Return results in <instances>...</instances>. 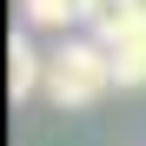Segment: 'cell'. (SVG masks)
<instances>
[{"mask_svg":"<svg viewBox=\"0 0 146 146\" xmlns=\"http://www.w3.org/2000/svg\"><path fill=\"white\" fill-rule=\"evenodd\" d=\"M126 7H139V13H146V0H126Z\"/></svg>","mask_w":146,"mask_h":146,"instance_id":"obj_5","label":"cell"},{"mask_svg":"<svg viewBox=\"0 0 146 146\" xmlns=\"http://www.w3.org/2000/svg\"><path fill=\"white\" fill-rule=\"evenodd\" d=\"M40 86H46V60L13 33V46H7V93H13V100H27V93H40Z\"/></svg>","mask_w":146,"mask_h":146,"instance_id":"obj_2","label":"cell"},{"mask_svg":"<svg viewBox=\"0 0 146 146\" xmlns=\"http://www.w3.org/2000/svg\"><path fill=\"white\" fill-rule=\"evenodd\" d=\"M119 80H113V53L100 40H66L60 53H46V100H53L60 113L66 106H93V100H106Z\"/></svg>","mask_w":146,"mask_h":146,"instance_id":"obj_1","label":"cell"},{"mask_svg":"<svg viewBox=\"0 0 146 146\" xmlns=\"http://www.w3.org/2000/svg\"><path fill=\"white\" fill-rule=\"evenodd\" d=\"M113 80L119 86H146V40H133V46L113 53Z\"/></svg>","mask_w":146,"mask_h":146,"instance_id":"obj_4","label":"cell"},{"mask_svg":"<svg viewBox=\"0 0 146 146\" xmlns=\"http://www.w3.org/2000/svg\"><path fill=\"white\" fill-rule=\"evenodd\" d=\"M20 7H27V20H33V27H53V33H66L73 20H86V7H80V0H20Z\"/></svg>","mask_w":146,"mask_h":146,"instance_id":"obj_3","label":"cell"}]
</instances>
